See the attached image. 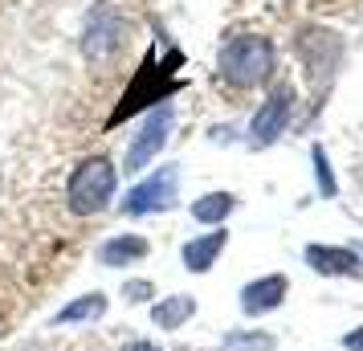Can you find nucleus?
Returning a JSON list of instances; mask_svg holds the SVG:
<instances>
[{"label": "nucleus", "mask_w": 363, "mask_h": 351, "mask_svg": "<svg viewBox=\"0 0 363 351\" xmlns=\"http://www.w3.org/2000/svg\"><path fill=\"white\" fill-rule=\"evenodd\" d=\"M306 262H311L318 274H347V278L359 274V257L347 253V250H323V245H311V250H306Z\"/></svg>", "instance_id": "obj_7"}, {"label": "nucleus", "mask_w": 363, "mask_h": 351, "mask_svg": "<svg viewBox=\"0 0 363 351\" xmlns=\"http://www.w3.org/2000/svg\"><path fill=\"white\" fill-rule=\"evenodd\" d=\"M167 127H172V111H167V106H160V111H155V115L147 118V123H143V131H139V139H135L131 143V151H127V167H143L151 160V155H155V151L164 147V139H167Z\"/></svg>", "instance_id": "obj_5"}, {"label": "nucleus", "mask_w": 363, "mask_h": 351, "mask_svg": "<svg viewBox=\"0 0 363 351\" xmlns=\"http://www.w3.org/2000/svg\"><path fill=\"white\" fill-rule=\"evenodd\" d=\"M347 347H355V351H363V335H351V339H347Z\"/></svg>", "instance_id": "obj_14"}, {"label": "nucleus", "mask_w": 363, "mask_h": 351, "mask_svg": "<svg viewBox=\"0 0 363 351\" xmlns=\"http://www.w3.org/2000/svg\"><path fill=\"white\" fill-rule=\"evenodd\" d=\"M99 306H102V299L82 302V306H69V311H62V318H82V315H90V311H99Z\"/></svg>", "instance_id": "obj_13"}, {"label": "nucleus", "mask_w": 363, "mask_h": 351, "mask_svg": "<svg viewBox=\"0 0 363 351\" xmlns=\"http://www.w3.org/2000/svg\"><path fill=\"white\" fill-rule=\"evenodd\" d=\"M139 253H147V241H143V237H115V241L102 250V262H106V266H123L127 257H139Z\"/></svg>", "instance_id": "obj_10"}, {"label": "nucleus", "mask_w": 363, "mask_h": 351, "mask_svg": "<svg viewBox=\"0 0 363 351\" xmlns=\"http://www.w3.org/2000/svg\"><path fill=\"white\" fill-rule=\"evenodd\" d=\"M220 245H225V233H208L204 241H192V245L184 250L188 269H208V266H213V257L220 253Z\"/></svg>", "instance_id": "obj_9"}, {"label": "nucleus", "mask_w": 363, "mask_h": 351, "mask_svg": "<svg viewBox=\"0 0 363 351\" xmlns=\"http://www.w3.org/2000/svg\"><path fill=\"white\" fill-rule=\"evenodd\" d=\"M111 192H115V167H111V160L94 155V160L74 167V176L66 184V201L78 217H90L111 201Z\"/></svg>", "instance_id": "obj_2"}, {"label": "nucleus", "mask_w": 363, "mask_h": 351, "mask_svg": "<svg viewBox=\"0 0 363 351\" xmlns=\"http://www.w3.org/2000/svg\"><path fill=\"white\" fill-rule=\"evenodd\" d=\"M281 294H286V278H265V282H257V286H249L245 290V311L249 315H257L262 306H274Z\"/></svg>", "instance_id": "obj_8"}, {"label": "nucleus", "mask_w": 363, "mask_h": 351, "mask_svg": "<svg viewBox=\"0 0 363 351\" xmlns=\"http://www.w3.org/2000/svg\"><path fill=\"white\" fill-rule=\"evenodd\" d=\"M229 208H233L229 192H213V196H204V201L192 204V217L196 221H220V217H229Z\"/></svg>", "instance_id": "obj_11"}, {"label": "nucleus", "mask_w": 363, "mask_h": 351, "mask_svg": "<svg viewBox=\"0 0 363 351\" xmlns=\"http://www.w3.org/2000/svg\"><path fill=\"white\" fill-rule=\"evenodd\" d=\"M220 78L233 82L237 90H249V86H262L269 74H274V41L262 33H241L229 37L220 45Z\"/></svg>", "instance_id": "obj_1"}, {"label": "nucleus", "mask_w": 363, "mask_h": 351, "mask_svg": "<svg viewBox=\"0 0 363 351\" xmlns=\"http://www.w3.org/2000/svg\"><path fill=\"white\" fill-rule=\"evenodd\" d=\"M294 50L302 57V66H306V78L314 82V90H323V86L335 78V66H339V37L327 33V29H302V37H294Z\"/></svg>", "instance_id": "obj_3"}, {"label": "nucleus", "mask_w": 363, "mask_h": 351, "mask_svg": "<svg viewBox=\"0 0 363 351\" xmlns=\"http://www.w3.org/2000/svg\"><path fill=\"white\" fill-rule=\"evenodd\" d=\"M127 351H155L151 343H135V347H127Z\"/></svg>", "instance_id": "obj_15"}, {"label": "nucleus", "mask_w": 363, "mask_h": 351, "mask_svg": "<svg viewBox=\"0 0 363 351\" xmlns=\"http://www.w3.org/2000/svg\"><path fill=\"white\" fill-rule=\"evenodd\" d=\"M172 188H176V172L164 167L160 176H151V180H143L139 188H131V196H127V213H151V208L172 204Z\"/></svg>", "instance_id": "obj_6"}, {"label": "nucleus", "mask_w": 363, "mask_h": 351, "mask_svg": "<svg viewBox=\"0 0 363 351\" xmlns=\"http://www.w3.org/2000/svg\"><path fill=\"white\" fill-rule=\"evenodd\" d=\"M290 111H294V90H290V86H278V90L262 102V111L253 115V139H257V143H274V139L286 131Z\"/></svg>", "instance_id": "obj_4"}, {"label": "nucleus", "mask_w": 363, "mask_h": 351, "mask_svg": "<svg viewBox=\"0 0 363 351\" xmlns=\"http://www.w3.org/2000/svg\"><path fill=\"white\" fill-rule=\"evenodd\" d=\"M192 311V302L180 299V302H172V306H155V323H164V327H176L184 315Z\"/></svg>", "instance_id": "obj_12"}]
</instances>
